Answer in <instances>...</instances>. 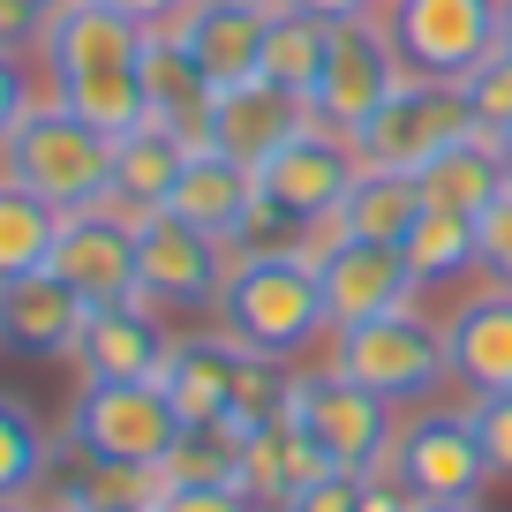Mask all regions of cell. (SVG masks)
Instances as JSON below:
<instances>
[{
	"instance_id": "cell-27",
	"label": "cell",
	"mask_w": 512,
	"mask_h": 512,
	"mask_svg": "<svg viewBox=\"0 0 512 512\" xmlns=\"http://www.w3.org/2000/svg\"><path fill=\"white\" fill-rule=\"evenodd\" d=\"M61 219L46 196H31L23 181L0 174V279H23L38 264H53V241H61Z\"/></svg>"
},
{
	"instance_id": "cell-14",
	"label": "cell",
	"mask_w": 512,
	"mask_h": 512,
	"mask_svg": "<svg viewBox=\"0 0 512 512\" xmlns=\"http://www.w3.org/2000/svg\"><path fill=\"white\" fill-rule=\"evenodd\" d=\"M166 354H174V339L151 302H106L83 317V339L68 362L83 369V384H159Z\"/></svg>"
},
{
	"instance_id": "cell-38",
	"label": "cell",
	"mask_w": 512,
	"mask_h": 512,
	"mask_svg": "<svg viewBox=\"0 0 512 512\" xmlns=\"http://www.w3.org/2000/svg\"><path fill=\"white\" fill-rule=\"evenodd\" d=\"M113 16H128V23H144V31H166V23H181L189 16V0H106Z\"/></svg>"
},
{
	"instance_id": "cell-31",
	"label": "cell",
	"mask_w": 512,
	"mask_h": 512,
	"mask_svg": "<svg viewBox=\"0 0 512 512\" xmlns=\"http://www.w3.org/2000/svg\"><path fill=\"white\" fill-rule=\"evenodd\" d=\"M467 422H475V437H482V460H490V475H512V392L467 400Z\"/></svg>"
},
{
	"instance_id": "cell-11",
	"label": "cell",
	"mask_w": 512,
	"mask_h": 512,
	"mask_svg": "<svg viewBox=\"0 0 512 512\" xmlns=\"http://www.w3.org/2000/svg\"><path fill=\"white\" fill-rule=\"evenodd\" d=\"M354 174H362L354 136H339V128H324V121H302L287 144L272 151V159L256 166V196H264V204H279L287 219L317 226V219H332V211L347 204Z\"/></svg>"
},
{
	"instance_id": "cell-30",
	"label": "cell",
	"mask_w": 512,
	"mask_h": 512,
	"mask_svg": "<svg viewBox=\"0 0 512 512\" xmlns=\"http://www.w3.org/2000/svg\"><path fill=\"white\" fill-rule=\"evenodd\" d=\"M460 98H467V113H475L482 136H505V128H512V53L497 46L490 61H475L460 76Z\"/></svg>"
},
{
	"instance_id": "cell-34",
	"label": "cell",
	"mask_w": 512,
	"mask_h": 512,
	"mask_svg": "<svg viewBox=\"0 0 512 512\" xmlns=\"http://www.w3.org/2000/svg\"><path fill=\"white\" fill-rule=\"evenodd\" d=\"M475 234H482V279H490V287H512V189L475 219Z\"/></svg>"
},
{
	"instance_id": "cell-24",
	"label": "cell",
	"mask_w": 512,
	"mask_h": 512,
	"mask_svg": "<svg viewBox=\"0 0 512 512\" xmlns=\"http://www.w3.org/2000/svg\"><path fill=\"white\" fill-rule=\"evenodd\" d=\"M415 189H422V204H437V211H467V219H482V211L505 196L497 144H490V136H460L452 151H437V159L415 174Z\"/></svg>"
},
{
	"instance_id": "cell-15",
	"label": "cell",
	"mask_w": 512,
	"mask_h": 512,
	"mask_svg": "<svg viewBox=\"0 0 512 512\" xmlns=\"http://www.w3.org/2000/svg\"><path fill=\"white\" fill-rule=\"evenodd\" d=\"M83 317H91V302H83L53 264H38V272H23V279H0V347L8 354L61 362V354H76Z\"/></svg>"
},
{
	"instance_id": "cell-7",
	"label": "cell",
	"mask_w": 512,
	"mask_h": 512,
	"mask_svg": "<svg viewBox=\"0 0 512 512\" xmlns=\"http://www.w3.org/2000/svg\"><path fill=\"white\" fill-rule=\"evenodd\" d=\"M384 475L400 482L407 497H422V505H475L482 482H490V460H482V437L467 422V407H422L392 437Z\"/></svg>"
},
{
	"instance_id": "cell-13",
	"label": "cell",
	"mask_w": 512,
	"mask_h": 512,
	"mask_svg": "<svg viewBox=\"0 0 512 512\" xmlns=\"http://www.w3.org/2000/svg\"><path fill=\"white\" fill-rule=\"evenodd\" d=\"M317 279H324V309H332V332L339 324H369V317H392V309L415 302V272L392 241H354L339 234L332 249L317 256Z\"/></svg>"
},
{
	"instance_id": "cell-12",
	"label": "cell",
	"mask_w": 512,
	"mask_h": 512,
	"mask_svg": "<svg viewBox=\"0 0 512 512\" xmlns=\"http://www.w3.org/2000/svg\"><path fill=\"white\" fill-rule=\"evenodd\" d=\"M53 272H61L91 309L136 302V219H128V211H113V204L68 211V219H61V241H53Z\"/></svg>"
},
{
	"instance_id": "cell-9",
	"label": "cell",
	"mask_w": 512,
	"mask_h": 512,
	"mask_svg": "<svg viewBox=\"0 0 512 512\" xmlns=\"http://www.w3.org/2000/svg\"><path fill=\"white\" fill-rule=\"evenodd\" d=\"M407 76L460 83L475 61L497 53V0H384L377 8Z\"/></svg>"
},
{
	"instance_id": "cell-20",
	"label": "cell",
	"mask_w": 512,
	"mask_h": 512,
	"mask_svg": "<svg viewBox=\"0 0 512 512\" xmlns=\"http://www.w3.org/2000/svg\"><path fill=\"white\" fill-rule=\"evenodd\" d=\"M166 211L189 219V226H204V234H219L226 249H234L241 226H249V211H256V166L196 144L189 159H181V181H174V196H166Z\"/></svg>"
},
{
	"instance_id": "cell-35",
	"label": "cell",
	"mask_w": 512,
	"mask_h": 512,
	"mask_svg": "<svg viewBox=\"0 0 512 512\" xmlns=\"http://www.w3.org/2000/svg\"><path fill=\"white\" fill-rule=\"evenodd\" d=\"M362 490H369V475H354V467H332L324 482L294 490L279 512H362Z\"/></svg>"
},
{
	"instance_id": "cell-4",
	"label": "cell",
	"mask_w": 512,
	"mask_h": 512,
	"mask_svg": "<svg viewBox=\"0 0 512 512\" xmlns=\"http://www.w3.org/2000/svg\"><path fill=\"white\" fill-rule=\"evenodd\" d=\"M189 422L174 415L166 384H83L68 407V452L106 467H159Z\"/></svg>"
},
{
	"instance_id": "cell-22",
	"label": "cell",
	"mask_w": 512,
	"mask_h": 512,
	"mask_svg": "<svg viewBox=\"0 0 512 512\" xmlns=\"http://www.w3.org/2000/svg\"><path fill=\"white\" fill-rule=\"evenodd\" d=\"M53 512H159L166 475L159 467H106V460H53Z\"/></svg>"
},
{
	"instance_id": "cell-28",
	"label": "cell",
	"mask_w": 512,
	"mask_h": 512,
	"mask_svg": "<svg viewBox=\"0 0 512 512\" xmlns=\"http://www.w3.org/2000/svg\"><path fill=\"white\" fill-rule=\"evenodd\" d=\"M324 53H332V23L279 8L272 38H264V83H279V91H294L309 106V91H317V76H324Z\"/></svg>"
},
{
	"instance_id": "cell-41",
	"label": "cell",
	"mask_w": 512,
	"mask_h": 512,
	"mask_svg": "<svg viewBox=\"0 0 512 512\" xmlns=\"http://www.w3.org/2000/svg\"><path fill=\"white\" fill-rule=\"evenodd\" d=\"M415 512H482V505H422V497H415Z\"/></svg>"
},
{
	"instance_id": "cell-10",
	"label": "cell",
	"mask_w": 512,
	"mask_h": 512,
	"mask_svg": "<svg viewBox=\"0 0 512 512\" xmlns=\"http://www.w3.org/2000/svg\"><path fill=\"white\" fill-rule=\"evenodd\" d=\"M287 422H294V430H309L339 467H354V475H377V467L392 460V437H400V430H392V400L362 392V384L339 377V369L294 377Z\"/></svg>"
},
{
	"instance_id": "cell-19",
	"label": "cell",
	"mask_w": 512,
	"mask_h": 512,
	"mask_svg": "<svg viewBox=\"0 0 512 512\" xmlns=\"http://www.w3.org/2000/svg\"><path fill=\"white\" fill-rule=\"evenodd\" d=\"M445 354L452 384H467L475 400L512 392V287H482L445 317Z\"/></svg>"
},
{
	"instance_id": "cell-25",
	"label": "cell",
	"mask_w": 512,
	"mask_h": 512,
	"mask_svg": "<svg viewBox=\"0 0 512 512\" xmlns=\"http://www.w3.org/2000/svg\"><path fill=\"white\" fill-rule=\"evenodd\" d=\"M332 219H339V234H354V241H392V249H400V241L415 234V219H422V189H415V174L362 166L347 204H339Z\"/></svg>"
},
{
	"instance_id": "cell-5",
	"label": "cell",
	"mask_w": 512,
	"mask_h": 512,
	"mask_svg": "<svg viewBox=\"0 0 512 512\" xmlns=\"http://www.w3.org/2000/svg\"><path fill=\"white\" fill-rule=\"evenodd\" d=\"M460 136H482L475 113H467L460 83H437V76H407L400 91L377 106V121L354 136L362 166H392V174H422L437 151H452Z\"/></svg>"
},
{
	"instance_id": "cell-29",
	"label": "cell",
	"mask_w": 512,
	"mask_h": 512,
	"mask_svg": "<svg viewBox=\"0 0 512 512\" xmlns=\"http://www.w3.org/2000/svg\"><path fill=\"white\" fill-rule=\"evenodd\" d=\"M53 475V445H46V422L16 400V392H0V497H23Z\"/></svg>"
},
{
	"instance_id": "cell-1",
	"label": "cell",
	"mask_w": 512,
	"mask_h": 512,
	"mask_svg": "<svg viewBox=\"0 0 512 512\" xmlns=\"http://www.w3.org/2000/svg\"><path fill=\"white\" fill-rule=\"evenodd\" d=\"M219 332H234L256 354H302L309 339L332 332V309H324V279L309 249H264V256H234V272L219 287Z\"/></svg>"
},
{
	"instance_id": "cell-16",
	"label": "cell",
	"mask_w": 512,
	"mask_h": 512,
	"mask_svg": "<svg viewBox=\"0 0 512 512\" xmlns=\"http://www.w3.org/2000/svg\"><path fill=\"white\" fill-rule=\"evenodd\" d=\"M302 121H309V106H302L294 91H279V83L249 76V83H226V91H211L204 136H196V144L226 151V159H241V166H264Z\"/></svg>"
},
{
	"instance_id": "cell-17",
	"label": "cell",
	"mask_w": 512,
	"mask_h": 512,
	"mask_svg": "<svg viewBox=\"0 0 512 512\" xmlns=\"http://www.w3.org/2000/svg\"><path fill=\"white\" fill-rule=\"evenodd\" d=\"M272 16H279L272 0H196L174 31H181V46L196 53L204 83H211V91H226V83L264 76V38H272Z\"/></svg>"
},
{
	"instance_id": "cell-3",
	"label": "cell",
	"mask_w": 512,
	"mask_h": 512,
	"mask_svg": "<svg viewBox=\"0 0 512 512\" xmlns=\"http://www.w3.org/2000/svg\"><path fill=\"white\" fill-rule=\"evenodd\" d=\"M332 369L354 377L362 392H377V400H392V407H415L452 377L445 324H430L415 302L392 309V317H369V324H339L332 332Z\"/></svg>"
},
{
	"instance_id": "cell-21",
	"label": "cell",
	"mask_w": 512,
	"mask_h": 512,
	"mask_svg": "<svg viewBox=\"0 0 512 512\" xmlns=\"http://www.w3.org/2000/svg\"><path fill=\"white\" fill-rule=\"evenodd\" d=\"M189 151H196V136H181L174 121H144V128H128V136H113V196H106V204L128 211V219L166 211V196H174Z\"/></svg>"
},
{
	"instance_id": "cell-37",
	"label": "cell",
	"mask_w": 512,
	"mask_h": 512,
	"mask_svg": "<svg viewBox=\"0 0 512 512\" xmlns=\"http://www.w3.org/2000/svg\"><path fill=\"white\" fill-rule=\"evenodd\" d=\"M272 8H294V16H317V23H362L384 0H272Z\"/></svg>"
},
{
	"instance_id": "cell-23",
	"label": "cell",
	"mask_w": 512,
	"mask_h": 512,
	"mask_svg": "<svg viewBox=\"0 0 512 512\" xmlns=\"http://www.w3.org/2000/svg\"><path fill=\"white\" fill-rule=\"evenodd\" d=\"M144 91H151V121H174L181 136H204L211 83H204V68H196V53L181 46L174 23L144 38Z\"/></svg>"
},
{
	"instance_id": "cell-43",
	"label": "cell",
	"mask_w": 512,
	"mask_h": 512,
	"mask_svg": "<svg viewBox=\"0 0 512 512\" xmlns=\"http://www.w3.org/2000/svg\"><path fill=\"white\" fill-rule=\"evenodd\" d=\"M189 8H196V0H189Z\"/></svg>"
},
{
	"instance_id": "cell-18",
	"label": "cell",
	"mask_w": 512,
	"mask_h": 512,
	"mask_svg": "<svg viewBox=\"0 0 512 512\" xmlns=\"http://www.w3.org/2000/svg\"><path fill=\"white\" fill-rule=\"evenodd\" d=\"M144 38H151L144 23L113 16L106 0H68L38 53H46L53 83H76V76H106V68H136L144 61Z\"/></svg>"
},
{
	"instance_id": "cell-33",
	"label": "cell",
	"mask_w": 512,
	"mask_h": 512,
	"mask_svg": "<svg viewBox=\"0 0 512 512\" xmlns=\"http://www.w3.org/2000/svg\"><path fill=\"white\" fill-rule=\"evenodd\" d=\"M38 106V76H31V61H23L16 46H0V144L23 128V113Z\"/></svg>"
},
{
	"instance_id": "cell-36",
	"label": "cell",
	"mask_w": 512,
	"mask_h": 512,
	"mask_svg": "<svg viewBox=\"0 0 512 512\" xmlns=\"http://www.w3.org/2000/svg\"><path fill=\"white\" fill-rule=\"evenodd\" d=\"M61 8L68 0H0V46H16V53L46 46V31H53Z\"/></svg>"
},
{
	"instance_id": "cell-42",
	"label": "cell",
	"mask_w": 512,
	"mask_h": 512,
	"mask_svg": "<svg viewBox=\"0 0 512 512\" xmlns=\"http://www.w3.org/2000/svg\"><path fill=\"white\" fill-rule=\"evenodd\" d=\"M0 512H31V505H23V497H0Z\"/></svg>"
},
{
	"instance_id": "cell-39",
	"label": "cell",
	"mask_w": 512,
	"mask_h": 512,
	"mask_svg": "<svg viewBox=\"0 0 512 512\" xmlns=\"http://www.w3.org/2000/svg\"><path fill=\"white\" fill-rule=\"evenodd\" d=\"M497 46L512 53V0H497Z\"/></svg>"
},
{
	"instance_id": "cell-26",
	"label": "cell",
	"mask_w": 512,
	"mask_h": 512,
	"mask_svg": "<svg viewBox=\"0 0 512 512\" xmlns=\"http://www.w3.org/2000/svg\"><path fill=\"white\" fill-rule=\"evenodd\" d=\"M400 256H407V272H415V287H445V279H460V272H482V234H475L467 211L422 204V219H415V234L400 241Z\"/></svg>"
},
{
	"instance_id": "cell-8",
	"label": "cell",
	"mask_w": 512,
	"mask_h": 512,
	"mask_svg": "<svg viewBox=\"0 0 512 512\" xmlns=\"http://www.w3.org/2000/svg\"><path fill=\"white\" fill-rule=\"evenodd\" d=\"M226 272H234V249L219 234L174 219V211L136 219V302H151L159 317L166 309H211Z\"/></svg>"
},
{
	"instance_id": "cell-40",
	"label": "cell",
	"mask_w": 512,
	"mask_h": 512,
	"mask_svg": "<svg viewBox=\"0 0 512 512\" xmlns=\"http://www.w3.org/2000/svg\"><path fill=\"white\" fill-rule=\"evenodd\" d=\"M490 144H497V166H505V189H512V128H505V136H490Z\"/></svg>"
},
{
	"instance_id": "cell-2",
	"label": "cell",
	"mask_w": 512,
	"mask_h": 512,
	"mask_svg": "<svg viewBox=\"0 0 512 512\" xmlns=\"http://www.w3.org/2000/svg\"><path fill=\"white\" fill-rule=\"evenodd\" d=\"M0 174L46 196L53 211H91L113 196V136L91 128L68 98H38L23 128L0 144Z\"/></svg>"
},
{
	"instance_id": "cell-6",
	"label": "cell",
	"mask_w": 512,
	"mask_h": 512,
	"mask_svg": "<svg viewBox=\"0 0 512 512\" xmlns=\"http://www.w3.org/2000/svg\"><path fill=\"white\" fill-rule=\"evenodd\" d=\"M400 83H407V61L392 46V31H384V16L332 23V53H324V76L309 91V121L339 128V136H362Z\"/></svg>"
},
{
	"instance_id": "cell-32",
	"label": "cell",
	"mask_w": 512,
	"mask_h": 512,
	"mask_svg": "<svg viewBox=\"0 0 512 512\" xmlns=\"http://www.w3.org/2000/svg\"><path fill=\"white\" fill-rule=\"evenodd\" d=\"M159 512H264L241 482H166Z\"/></svg>"
}]
</instances>
